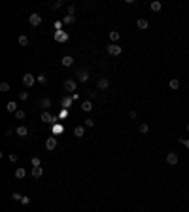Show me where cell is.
I'll use <instances>...</instances> for the list:
<instances>
[{"mask_svg":"<svg viewBox=\"0 0 189 212\" xmlns=\"http://www.w3.org/2000/svg\"><path fill=\"white\" fill-rule=\"evenodd\" d=\"M32 167H40V159H38V157H32Z\"/></svg>","mask_w":189,"mask_h":212,"instance_id":"31","label":"cell"},{"mask_svg":"<svg viewBox=\"0 0 189 212\" xmlns=\"http://www.w3.org/2000/svg\"><path fill=\"white\" fill-rule=\"evenodd\" d=\"M97 85H99V89H100V91H106V89L110 87V80H108V78H100Z\"/></svg>","mask_w":189,"mask_h":212,"instance_id":"6","label":"cell"},{"mask_svg":"<svg viewBox=\"0 0 189 212\" xmlns=\"http://www.w3.org/2000/svg\"><path fill=\"white\" fill-rule=\"evenodd\" d=\"M129 116H131V119H136V117H138V114H136L134 110H131V114H129Z\"/></svg>","mask_w":189,"mask_h":212,"instance_id":"35","label":"cell"},{"mask_svg":"<svg viewBox=\"0 0 189 212\" xmlns=\"http://www.w3.org/2000/svg\"><path fill=\"white\" fill-rule=\"evenodd\" d=\"M85 127H87V129H91V127H95V121H93V119H87V121H85Z\"/></svg>","mask_w":189,"mask_h":212,"instance_id":"32","label":"cell"},{"mask_svg":"<svg viewBox=\"0 0 189 212\" xmlns=\"http://www.w3.org/2000/svg\"><path fill=\"white\" fill-rule=\"evenodd\" d=\"M34 81H36V78H34V76H32V74H25V76H23V83H25V85H27V87H32V85H34Z\"/></svg>","mask_w":189,"mask_h":212,"instance_id":"4","label":"cell"},{"mask_svg":"<svg viewBox=\"0 0 189 212\" xmlns=\"http://www.w3.org/2000/svg\"><path fill=\"white\" fill-rule=\"evenodd\" d=\"M76 87H78V81H76V80H72V78L64 80V91L72 93V91H76Z\"/></svg>","mask_w":189,"mask_h":212,"instance_id":"1","label":"cell"},{"mask_svg":"<svg viewBox=\"0 0 189 212\" xmlns=\"http://www.w3.org/2000/svg\"><path fill=\"white\" fill-rule=\"evenodd\" d=\"M19 99H21V100H27L28 99V91H21V93H19Z\"/></svg>","mask_w":189,"mask_h":212,"instance_id":"27","label":"cell"},{"mask_svg":"<svg viewBox=\"0 0 189 212\" xmlns=\"http://www.w3.org/2000/svg\"><path fill=\"white\" fill-rule=\"evenodd\" d=\"M187 131H189V123H187Z\"/></svg>","mask_w":189,"mask_h":212,"instance_id":"38","label":"cell"},{"mask_svg":"<svg viewBox=\"0 0 189 212\" xmlns=\"http://www.w3.org/2000/svg\"><path fill=\"white\" fill-rule=\"evenodd\" d=\"M8 91H9V83L2 81V83H0V93H8Z\"/></svg>","mask_w":189,"mask_h":212,"instance_id":"23","label":"cell"},{"mask_svg":"<svg viewBox=\"0 0 189 212\" xmlns=\"http://www.w3.org/2000/svg\"><path fill=\"white\" fill-rule=\"evenodd\" d=\"M42 106H44V108L45 110H47V108H51V99H47V97H45V99H42Z\"/></svg>","mask_w":189,"mask_h":212,"instance_id":"21","label":"cell"},{"mask_svg":"<svg viewBox=\"0 0 189 212\" xmlns=\"http://www.w3.org/2000/svg\"><path fill=\"white\" fill-rule=\"evenodd\" d=\"M61 6H63V2H61V0H57V2H53V9H59V8H61Z\"/></svg>","mask_w":189,"mask_h":212,"instance_id":"33","label":"cell"},{"mask_svg":"<svg viewBox=\"0 0 189 212\" xmlns=\"http://www.w3.org/2000/svg\"><path fill=\"white\" fill-rule=\"evenodd\" d=\"M110 40H112V44H117V42H119V32L110 30Z\"/></svg>","mask_w":189,"mask_h":212,"instance_id":"14","label":"cell"},{"mask_svg":"<svg viewBox=\"0 0 189 212\" xmlns=\"http://www.w3.org/2000/svg\"><path fill=\"white\" fill-rule=\"evenodd\" d=\"M74 21H76V15H66V17L63 19L64 25H70V23H74Z\"/></svg>","mask_w":189,"mask_h":212,"instance_id":"20","label":"cell"},{"mask_svg":"<svg viewBox=\"0 0 189 212\" xmlns=\"http://www.w3.org/2000/svg\"><path fill=\"white\" fill-rule=\"evenodd\" d=\"M19 45H28V38L27 36H19Z\"/></svg>","mask_w":189,"mask_h":212,"instance_id":"25","label":"cell"},{"mask_svg":"<svg viewBox=\"0 0 189 212\" xmlns=\"http://www.w3.org/2000/svg\"><path fill=\"white\" fill-rule=\"evenodd\" d=\"M81 110H83V112H91V110H93V104H91L89 100H85V102L81 104Z\"/></svg>","mask_w":189,"mask_h":212,"instance_id":"18","label":"cell"},{"mask_svg":"<svg viewBox=\"0 0 189 212\" xmlns=\"http://www.w3.org/2000/svg\"><path fill=\"white\" fill-rule=\"evenodd\" d=\"M168 85H170V89H178V87H180V80H170V83H168Z\"/></svg>","mask_w":189,"mask_h":212,"instance_id":"24","label":"cell"},{"mask_svg":"<svg viewBox=\"0 0 189 212\" xmlns=\"http://www.w3.org/2000/svg\"><path fill=\"white\" fill-rule=\"evenodd\" d=\"M15 117H17V119H25V112H23V110H17V112H15Z\"/></svg>","mask_w":189,"mask_h":212,"instance_id":"28","label":"cell"},{"mask_svg":"<svg viewBox=\"0 0 189 212\" xmlns=\"http://www.w3.org/2000/svg\"><path fill=\"white\" fill-rule=\"evenodd\" d=\"M76 14V8L74 6H68V15H74Z\"/></svg>","mask_w":189,"mask_h":212,"instance_id":"34","label":"cell"},{"mask_svg":"<svg viewBox=\"0 0 189 212\" xmlns=\"http://www.w3.org/2000/svg\"><path fill=\"white\" fill-rule=\"evenodd\" d=\"M8 159H9V163H17V159H19V157H17V154H9V155H8Z\"/></svg>","mask_w":189,"mask_h":212,"instance_id":"26","label":"cell"},{"mask_svg":"<svg viewBox=\"0 0 189 212\" xmlns=\"http://www.w3.org/2000/svg\"><path fill=\"white\" fill-rule=\"evenodd\" d=\"M36 81H40V83H45V81H47V78H45V74H40V76L36 78Z\"/></svg>","mask_w":189,"mask_h":212,"instance_id":"29","label":"cell"},{"mask_svg":"<svg viewBox=\"0 0 189 212\" xmlns=\"http://www.w3.org/2000/svg\"><path fill=\"white\" fill-rule=\"evenodd\" d=\"M83 135H85V129H83L81 125L74 129V136H76V138H83Z\"/></svg>","mask_w":189,"mask_h":212,"instance_id":"11","label":"cell"},{"mask_svg":"<svg viewBox=\"0 0 189 212\" xmlns=\"http://www.w3.org/2000/svg\"><path fill=\"white\" fill-rule=\"evenodd\" d=\"M11 199H14V201H21L23 195H21V193H11Z\"/></svg>","mask_w":189,"mask_h":212,"instance_id":"30","label":"cell"},{"mask_svg":"<svg viewBox=\"0 0 189 212\" xmlns=\"http://www.w3.org/2000/svg\"><path fill=\"white\" fill-rule=\"evenodd\" d=\"M55 148H57V138H55V136H49V138L45 140V150H47V152H53Z\"/></svg>","mask_w":189,"mask_h":212,"instance_id":"2","label":"cell"},{"mask_svg":"<svg viewBox=\"0 0 189 212\" xmlns=\"http://www.w3.org/2000/svg\"><path fill=\"white\" fill-rule=\"evenodd\" d=\"M136 25H138V28L140 30H146V28H148V19H138V23H136Z\"/></svg>","mask_w":189,"mask_h":212,"instance_id":"15","label":"cell"},{"mask_svg":"<svg viewBox=\"0 0 189 212\" xmlns=\"http://www.w3.org/2000/svg\"><path fill=\"white\" fill-rule=\"evenodd\" d=\"M53 119H55V117L51 116L49 112H42V121H44V123H51Z\"/></svg>","mask_w":189,"mask_h":212,"instance_id":"12","label":"cell"},{"mask_svg":"<svg viewBox=\"0 0 189 212\" xmlns=\"http://www.w3.org/2000/svg\"><path fill=\"white\" fill-rule=\"evenodd\" d=\"M28 23H30L32 27H38L42 23V15H38V14H32L30 17H28Z\"/></svg>","mask_w":189,"mask_h":212,"instance_id":"5","label":"cell"},{"mask_svg":"<svg viewBox=\"0 0 189 212\" xmlns=\"http://www.w3.org/2000/svg\"><path fill=\"white\" fill-rule=\"evenodd\" d=\"M21 203H23V205H28V203H30V199H28V197H23Z\"/></svg>","mask_w":189,"mask_h":212,"instance_id":"36","label":"cell"},{"mask_svg":"<svg viewBox=\"0 0 189 212\" xmlns=\"http://www.w3.org/2000/svg\"><path fill=\"white\" fill-rule=\"evenodd\" d=\"M108 53H110V55H113V57L121 55V45H117V44H110V45H108Z\"/></svg>","mask_w":189,"mask_h":212,"instance_id":"3","label":"cell"},{"mask_svg":"<svg viewBox=\"0 0 189 212\" xmlns=\"http://www.w3.org/2000/svg\"><path fill=\"white\" fill-rule=\"evenodd\" d=\"M25 176H27V171H25V169L19 167L17 171H15V178H19V180H21V178H25Z\"/></svg>","mask_w":189,"mask_h":212,"instance_id":"17","label":"cell"},{"mask_svg":"<svg viewBox=\"0 0 189 212\" xmlns=\"http://www.w3.org/2000/svg\"><path fill=\"white\" fill-rule=\"evenodd\" d=\"M167 163H168V165H178V154L170 152V154L167 155Z\"/></svg>","mask_w":189,"mask_h":212,"instance_id":"7","label":"cell"},{"mask_svg":"<svg viewBox=\"0 0 189 212\" xmlns=\"http://www.w3.org/2000/svg\"><path fill=\"white\" fill-rule=\"evenodd\" d=\"M6 110H8L9 114H15V112H17V104H15L14 100H9V102L6 104Z\"/></svg>","mask_w":189,"mask_h":212,"instance_id":"10","label":"cell"},{"mask_svg":"<svg viewBox=\"0 0 189 212\" xmlns=\"http://www.w3.org/2000/svg\"><path fill=\"white\" fill-rule=\"evenodd\" d=\"M180 142H182V144H185V146L189 148V140H184V138H180Z\"/></svg>","mask_w":189,"mask_h":212,"instance_id":"37","label":"cell"},{"mask_svg":"<svg viewBox=\"0 0 189 212\" xmlns=\"http://www.w3.org/2000/svg\"><path fill=\"white\" fill-rule=\"evenodd\" d=\"M32 176L34 178H42L44 176V167H32Z\"/></svg>","mask_w":189,"mask_h":212,"instance_id":"9","label":"cell"},{"mask_svg":"<svg viewBox=\"0 0 189 212\" xmlns=\"http://www.w3.org/2000/svg\"><path fill=\"white\" fill-rule=\"evenodd\" d=\"M138 131L142 133V135H144V133H148L149 131V125L148 123H140V127H138Z\"/></svg>","mask_w":189,"mask_h":212,"instance_id":"22","label":"cell"},{"mask_svg":"<svg viewBox=\"0 0 189 212\" xmlns=\"http://www.w3.org/2000/svg\"><path fill=\"white\" fill-rule=\"evenodd\" d=\"M61 63H63V66H72L74 59L70 57V55H66V57H63V61H61Z\"/></svg>","mask_w":189,"mask_h":212,"instance_id":"16","label":"cell"},{"mask_svg":"<svg viewBox=\"0 0 189 212\" xmlns=\"http://www.w3.org/2000/svg\"><path fill=\"white\" fill-rule=\"evenodd\" d=\"M15 133H17L19 136H23V138H25V136L28 135V129H27L25 125H19V127H17V131H15Z\"/></svg>","mask_w":189,"mask_h":212,"instance_id":"13","label":"cell"},{"mask_svg":"<svg viewBox=\"0 0 189 212\" xmlns=\"http://www.w3.org/2000/svg\"><path fill=\"white\" fill-rule=\"evenodd\" d=\"M89 80V72L87 70H78V81H87Z\"/></svg>","mask_w":189,"mask_h":212,"instance_id":"8","label":"cell"},{"mask_svg":"<svg viewBox=\"0 0 189 212\" xmlns=\"http://www.w3.org/2000/svg\"><path fill=\"white\" fill-rule=\"evenodd\" d=\"M149 8H151V12H159V9L163 8V4H161V2H151Z\"/></svg>","mask_w":189,"mask_h":212,"instance_id":"19","label":"cell"}]
</instances>
